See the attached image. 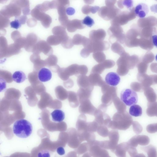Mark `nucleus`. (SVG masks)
Wrapping results in <instances>:
<instances>
[{"instance_id":"obj_1","label":"nucleus","mask_w":157,"mask_h":157,"mask_svg":"<svg viewBox=\"0 0 157 157\" xmlns=\"http://www.w3.org/2000/svg\"><path fill=\"white\" fill-rule=\"evenodd\" d=\"M33 127L28 121L21 119L15 121L13 126V132L17 136L22 138H26L31 134Z\"/></svg>"},{"instance_id":"obj_2","label":"nucleus","mask_w":157,"mask_h":157,"mask_svg":"<svg viewBox=\"0 0 157 157\" xmlns=\"http://www.w3.org/2000/svg\"><path fill=\"white\" fill-rule=\"evenodd\" d=\"M121 100L125 105L130 106L137 103L138 97L136 93L130 89H125L122 90L120 94Z\"/></svg>"},{"instance_id":"obj_3","label":"nucleus","mask_w":157,"mask_h":157,"mask_svg":"<svg viewBox=\"0 0 157 157\" xmlns=\"http://www.w3.org/2000/svg\"><path fill=\"white\" fill-rule=\"evenodd\" d=\"M105 80L108 85L111 86H116L119 83L120 78L116 73L110 72L106 75Z\"/></svg>"},{"instance_id":"obj_4","label":"nucleus","mask_w":157,"mask_h":157,"mask_svg":"<svg viewBox=\"0 0 157 157\" xmlns=\"http://www.w3.org/2000/svg\"><path fill=\"white\" fill-rule=\"evenodd\" d=\"M149 12L147 5L143 3H139L135 7L134 12L136 15L140 18L144 17Z\"/></svg>"},{"instance_id":"obj_5","label":"nucleus","mask_w":157,"mask_h":157,"mask_svg":"<svg viewBox=\"0 0 157 157\" xmlns=\"http://www.w3.org/2000/svg\"><path fill=\"white\" fill-rule=\"evenodd\" d=\"M38 78L40 81L44 82L50 80L52 77V73L50 70L46 68H42L39 71Z\"/></svg>"},{"instance_id":"obj_6","label":"nucleus","mask_w":157,"mask_h":157,"mask_svg":"<svg viewBox=\"0 0 157 157\" xmlns=\"http://www.w3.org/2000/svg\"><path fill=\"white\" fill-rule=\"evenodd\" d=\"M129 145L127 142L121 143L116 147L113 152L118 157H126V153Z\"/></svg>"},{"instance_id":"obj_7","label":"nucleus","mask_w":157,"mask_h":157,"mask_svg":"<svg viewBox=\"0 0 157 157\" xmlns=\"http://www.w3.org/2000/svg\"><path fill=\"white\" fill-rule=\"evenodd\" d=\"M52 120L56 122H60L65 118L64 112L60 109H55L51 113Z\"/></svg>"},{"instance_id":"obj_8","label":"nucleus","mask_w":157,"mask_h":157,"mask_svg":"<svg viewBox=\"0 0 157 157\" xmlns=\"http://www.w3.org/2000/svg\"><path fill=\"white\" fill-rule=\"evenodd\" d=\"M13 80L17 83H21L24 81L26 79L25 73L21 71H17L14 72L12 76Z\"/></svg>"},{"instance_id":"obj_9","label":"nucleus","mask_w":157,"mask_h":157,"mask_svg":"<svg viewBox=\"0 0 157 157\" xmlns=\"http://www.w3.org/2000/svg\"><path fill=\"white\" fill-rule=\"evenodd\" d=\"M129 114L134 117L140 116L142 114V109L141 107L138 105H132L129 109Z\"/></svg>"},{"instance_id":"obj_10","label":"nucleus","mask_w":157,"mask_h":157,"mask_svg":"<svg viewBox=\"0 0 157 157\" xmlns=\"http://www.w3.org/2000/svg\"><path fill=\"white\" fill-rule=\"evenodd\" d=\"M25 17L22 16L16 17L15 20L10 22V24L11 28L17 29L21 26V24L25 23Z\"/></svg>"},{"instance_id":"obj_11","label":"nucleus","mask_w":157,"mask_h":157,"mask_svg":"<svg viewBox=\"0 0 157 157\" xmlns=\"http://www.w3.org/2000/svg\"><path fill=\"white\" fill-rule=\"evenodd\" d=\"M110 142L114 145L117 146L119 139V135L117 132L111 131L108 135Z\"/></svg>"},{"instance_id":"obj_12","label":"nucleus","mask_w":157,"mask_h":157,"mask_svg":"<svg viewBox=\"0 0 157 157\" xmlns=\"http://www.w3.org/2000/svg\"><path fill=\"white\" fill-rule=\"evenodd\" d=\"M136 139L138 144L141 145H147L150 141L149 137L144 135L136 136Z\"/></svg>"},{"instance_id":"obj_13","label":"nucleus","mask_w":157,"mask_h":157,"mask_svg":"<svg viewBox=\"0 0 157 157\" xmlns=\"http://www.w3.org/2000/svg\"><path fill=\"white\" fill-rule=\"evenodd\" d=\"M145 147V150L147 152L148 157H157L156 149L154 147L150 145Z\"/></svg>"},{"instance_id":"obj_14","label":"nucleus","mask_w":157,"mask_h":157,"mask_svg":"<svg viewBox=\"0 0 157 157\" xmlns=\"http://www.w3.org/2000/svg\"><path fill=\"white\" fill-rule=\"evenodd\" d=\"M82 23L89 27H92L94 24V20L90 16H87L82 21Z\"/></svg>"},{"instance_id":"obj_15","label":"nucleus","mask_w":157,"mask_h":157,"mask_svg":"<svg viewBox=\"0 0 157 157\" xmlns=\"http://www.w3.org/2000/svg\"><path fill=\"white\" fill-rule=\"evenodd\" d=\"M6 88V82L3 78L0 77V92L5 91Z\"/></svg>"},{"instance_id":"obj_16","label":"nucleus","mask_w":157,"mask_h":157,"mask_svg":"<svg viewBox=\"0 0 157 157\" xmlns=\"http://www.w3.org/2000/svg\"><path fill=\"white\" fill-rule=\"evenodd\" d=\"M122 1L123 6H125L129 10H131L132 9L133 6V1H132L124 0Z\"/></svg>"},{"instance_id":"obj_17","label":"nucleus","mask_w":157,"mask_h":157,"mask_svg":"<svg viewBox=\"0 0 157 157\" xmlns=\"http://www.w3.org/2000/svg\"><path fill=\"white\" fill-rule=\"evenodd\" d=\"M37 157H50V152L47 150H42L39 152Z\"/></svg>"},{"instance_id":"obj_18","label":"nucleus","mask_w":157,"mask_h":157,"mask_svg":"<svg viewBox=\"0 0 157 157\" xmlns=\"http://www.w3.org/2000/svg\"><path fill=\"white\" fill-rule=\"evenodd\" d=\"M127 151L131 157H133L137 154L136 149L133 147L129 146Z\"/></svg>"},{"instance_id":"obj_19","label":"nucleus","mask_w":157,"mask_h":157,"mask_svg":"<svg viewBox=\"0 0 157 157\" xmlns=\"http://www.w3.org/2000/svg\"><path fill=\"white\" fill-rule=\"evenodd\" d=\"M127 143L129 146L133 147H136L138 144L136 140V136L131 138Z\"/></svg>"},{"instance_id":"obj_20","label":"nucleus","mask_w":157,"mask_h":157,"mask_svg":"<svg viewBox=\"0 0 157 157\" xmlns=\"http://www.w3.org/2000/svg\"><path fill=\"white\" fill-rule=\"evenodd\" d=\"M98 157H111L108 152L104 149H102Z\"/></svg>"},{"instance_id":"obj_21","label":"nucleus","mask_w":157,"mask_h":157,"mask_svg":"<svg viewBox=\"0 0 157 157\" xmlns=\"http://www.w3.org/2000/svg\"><path fill=\"white\" fill-rule=\"evenodd\" d=\"M56 152L58 154L60 155H63L65 154V150L62 147H59L56 149Z\"/></svg>"},{"instance_id":"obj_22","label":"nucleus","mask_w":157,"mask_h":157,"mask_svg":"<svg viewBox=\"0 0 157 157\" xmlns=\"http://www.w3.org/2000/svg\"><path fill=\"white\" fill-rule=\"evenodd\" d=\"M133 157H145V156L143 154H137Z\"/></svg>"}]
</instances>
